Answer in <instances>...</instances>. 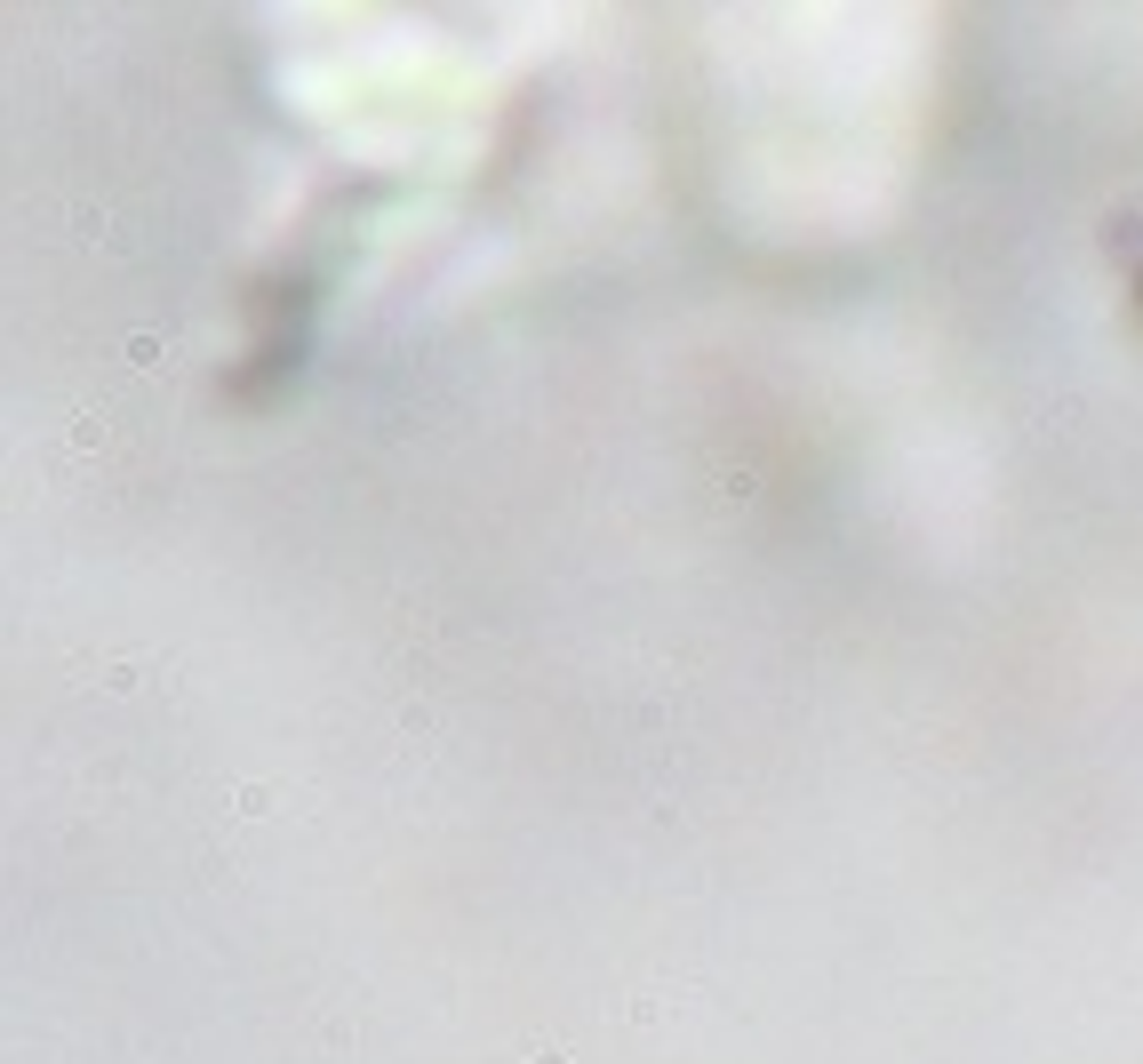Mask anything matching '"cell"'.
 <instances>
[{
    "mask_svg": "<svg viewBox=\"0 0 1143 1064\" xmlns=\"http://www.w3.org/2000/svg\"><path fill=\"white\" fill-rule=\"evenodd\" d=\"M128 361H136V368H160V336H128Z\"/></svg>",
    "mask_w": 1143,
    "mask_h": 1064,
    "instance_id": "cell-3",
    "label": "cell"
},
{
    "mask_svg": "<svg viewBox=\"0 0 1143 1064\" xmlns=\"http://www.w3.org/2000/svg\"><path fill=\"white\" fill-rule=\"evenodd\" d=\"M104 440H113V425H104L96 408H89V417H72V456H96ZM72 456H64V464H72ZM64 464H57V473H64Z\"/></svg>",
    "mask_w": 1143,
    "mask_h": 1064,
    "instance_id": "cell-1",
    "label": "cell"
},
{
    "mask_svg": "<svg viewBox=\"0 0 1143 1064\" xmlns=\"http://www.w3.org/2000/svg\"><path fill=\"white\" fill-rule=\"evenodd\" d=\"M528 1064H568V1057H560V1048H552V1040H544V1048H528Z\"/></svg>",
    "mask_w": 1143,
    "mask_h": 1064,
    "instance_id": "cell-4",
    "label": "cell"
},
{
    "mask_svg": "<svg viewBox=\"0 0 1143 1064\" xmlns=\"http://www.w3.org/2000/svg\"><path fill=\"white\" fill-rule=\"evenodd\" d=\"M233 809H241V817H272V792L265 785H241V792H233Z\"/></svg>",
    "mask_w": 1143,
    "mask_h": 1064,
    "instance_id": "cell-2",
    "label": "cell"
}]
</instances>
